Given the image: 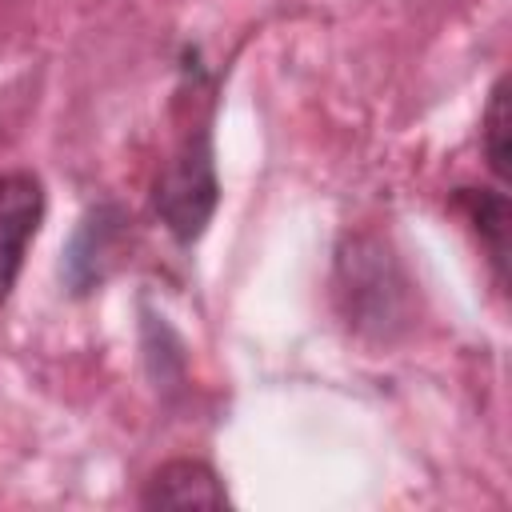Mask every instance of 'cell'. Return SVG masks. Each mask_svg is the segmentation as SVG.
I'll use <instances>...</instances> for the list:
<instances>
[{"label": "cell", "mask_w": 512, "mask_h": 512, "mask_svg": "<svg viewBox=\"0 0 512 512\" xmlns=\"http://www.w3.org/2000/svg\"><path fill=\"white\" fill-rule=\"evenodd\" d=\"M44 220V188L32 172H0V304L12 296L28 240Z\"/></svg>", "instance_id": "2"}, {"label": "cell", "mask_w": 512, "mask_h": 512, "mask_svg": "<svg viewBox=\"0 0 512 512\" xmlns=\"http://www.w3.org/2000/svg\"><path fill=\"white\" fill-rule=\"evenodd\" d=\"M140 504L144 508H224L228 492L204 460H168L160 472H152Z\"/></svg>", "instance_id": "3"}, {"label": "cell", "mask_w": 512, "mask_h": 512, "mask_svg": "<svg viewBox=\"0 0 512 512\" xmlns=\"http://www.w3.org/2000/svg\"><path fill=\"white\" fill-rule=\"evenodd\" d=\"M456 208H464V216L480 232L496 284L504 288L508 284V196L488 188H456Z\"/></svg>", "instance_id": "4"}, {"label": "cell", "mask_w": 512, "mask_h": 512, "mask_svg": "<svg viewBox=\"0 0 512 512\" xmlns=\"http://www.w3.org/2000/svg\"><path fill=\"white\" fill-rule=\"evenodd\" d=\"M216 164H212V136L208 128H196L184 136L180 152L164 164L156 180V216L168 224V232L188 244L204 232L212 208H216Z\"/></svg>", "instance_id": "1"}, {"label": "cell", "mask_w": 512, "mask_h": 512, "mask_svg": "<svg viewBox=\"0 0 512 512\" xmlns=\"http://www.w3.org/2000/svg\"><path fill=\"white\" fill-rule=\"evenodd\" d=\"M484 156L496 180H508V76L496 80L484 112Z\"/></svg>", "instance_id": "5"}]
</instances>
